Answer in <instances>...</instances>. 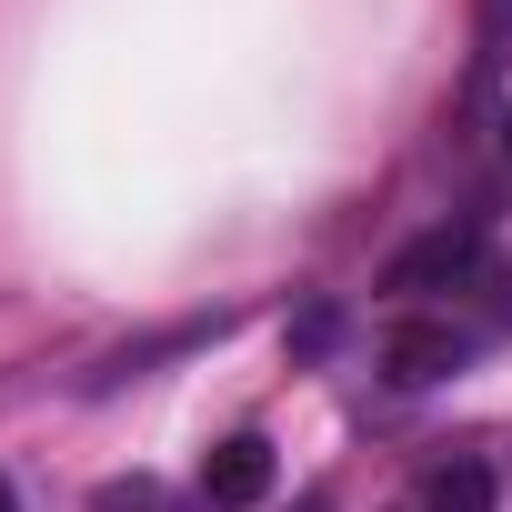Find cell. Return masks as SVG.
<instances>
[{
  "label": "cell",
  "mask_w": 512,
  "mask_h": 512,
  "mask_svg": "<svg viewBox=\"0 0 512 512\" xmlns=\"http://www.w3.org/2000/svg\"><path fill=\"white\" fill-rule=\"evenodd\" d=\"M512 41V0H482V51H502Z\"/></svg>",
  "instance_id": "cell-7"
},
{
  "label": "cell",
  "mask_w": 512,
  "mask_h": 512,
  "mask_svg": "<svg viewBox=\"0 0 512 512\" xmlns=\"http://www.w3.org/2000/svg\"><path fill=\"white\" fill-rule=\"evenodd\" d=\"M492 502H502V482H492V462H472V452H452V462L422 472V512H492Z\"/></svg>",
  "instance_id": "cell-4"
},
{
  "label": "cell",
  "mask_w": 512,
  "mask_h": 512,
  "mask_svg": "<svg viewBox=\"0 0 512 512\" xmlns=\"http://www.w3.org/2000/svg\"><path fill=\"white\" fill-rule=\"evenodd\" d=\"M462 352H472V342H462L452 322H392L382 372H392L402 392H422V382H452V372H462Z\"/></svg>",
  "instance_id": "cell-3"
},
{
  "label": "cell",
  "mask_w": 512,
  "mask_h": 512,
  "mask_svg": "<svg viewBox=\"0 0 512 512\" xmlns=\"http://www.w3.org/2000/svg\"><path fill=\"white\" fill-rule=\"evenodd\" d=\"M472 282H482V231H472V221H442V231L402 241L392 272H382V292H402V302H422V292H472Z\"/></svg>",
  "instance_id": "cell-1"
},
{
  "label": "cell",
  "mask_w": 512,
  "mask_h": 512,
  "mask_svg": "<svg viewBox=\"0 0 512 512\" xmlns=\"http://www.w3.org/2000/svg\"><path fill=\"white\" fill-rule=\"evenodd\" d=\"M0 512H21V502H11V482H0Z\"/></svg>",
  "instance_id": "cell-8"
},
{
  "label": "cell",
  "mask_w": 512,
  "mask_h": 512,
  "mask_svg": "<svg viewBox=\"0 0 512 512\" xmlns=\"http://www.w3.org/2000/svg\"><path fill=\"white\" fill-rule=\"evenodd\" d=\"M91 512H171V502H161V482H111Z\"/></svg>",
  "instance_id": "cell-6"
},
{
  "label": "cell",
  "mask_w": 512,
  "mask_h": 512,
  "mask_svg": "<svg viewBox=\"0 0 512 512\" xmlns=\"http://www.w3.org/2000/svg\"><path fill=\"white\" fill-rule=\"evenodd\" d=\"M502 131H512V121H502Z\"/></svg>",
  "instance_id": "cell-10"
},
{
  "label": "cell",
  "mask_w": 512,
  "mask_h": 512,
  "mask_svg": "<svg viewBox=\"0 0 512 512\" xmlns=\"http://www.w3.org/2000/svg\"><path fill=\"white\" fill-rule=\"evenodd\" d=\"M332 342H342V312H332V302H312V312L292 322V352H302V362H322Z\"/></svg>",
  "instance_id": "cell-5"
},
{
  "label": "cell",
  "mask_w": 512,
  "mask_h": 512,
  "mask_svg": "<svg viewBox=\"0 0 512 512\" xmlns=\"http://www.w3.org/2000/svg\"><path fill=\"white\" fill-rule=\"evenodd\" d=\"M262 492H272V442H262V432L211 442V462H201V502H211V512H251Z\"/></svg>",
  "instance_id": "cell-2"
},
{
  "label": "cell",
  "mask_w": 512,
  "mask_h": 512,
  "mask_svg": "<svg viewBox=\"0 0 512 512\" xmlns=\"http://www.w3.org/2000/svg\"><path fill=\"white\" fill-rule=\"evenodd\" d=\"M502 322H512V282H502Z\"/></svg>",
  "instance_id": "cell-9"
}]
</instances>
